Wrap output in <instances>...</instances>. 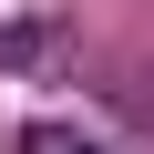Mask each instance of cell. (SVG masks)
Segmentation results:
<instances>
[{"label":"cell","instance_id":"1","mask_svg":"<svg viewBox=\"0 0 154 154\" xmlns=\"http://www.w3.org/2000/svg\"><path fill=\"white\" fill-rule=\"evenodd\" d=\"M11 154H103V144H93L82 123H21V134H11Z\"/></svg>","mask_w":154,"mask_h":154}]
</instances>
